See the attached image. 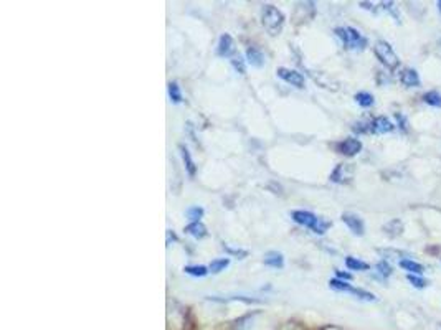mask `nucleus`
<instances>
[{
    "mask_svg": "<svg viewBox=\"0 0 441 330\" xmlns=\"http://www.w3.org/2000/svg\"><path fill=\"white\" fill-rule=\"evenodd\" d=\"M342 221H344L345 225H347V228L351 229L353 235L364 236L365 225H364V221H362L360 216L353 215V213H344V215H342Z\"/></svg>",
    "mask_w": 441,
    "mask_h": 330,
    "instance_id": "7",
    "label": "nucleus"
},
{
    "mask_svg": "<svg viewBox=\"0 0 441 330\" xmlns=\"http://www.w3.org/2000/svg\"><path fill=\"white\" fill-rule=\"evenodd\" d=\"M169 98H170V101L172 103H176V104H178V103H182V93H180V87H178V85L176 81L174 83H169Z\"/></svg>",
    "mask_w": 441,
    "mask_h": 330,
    "instance_id": "21",
    "label": "nucleus"
},
{
    "mask_svg": "<svg viewBox=\"0 0 441 330\" xmlns=\"http://www.w3.org/2000/svg\"><path fill=\"white\" fill-rule=\"evenodd\" d=\"M393 129H395V126L392 124V121L384 118V116L375 118L369 122V132H373V134H387V132H392Z\"/></svg>",
    "mask_w": 441,
    "mask_h": 330,
    "instance_id": "9",
    "label": "nucleus"
},
{
    "mask_svg": "<svg viewBox=\"0 0 441 330\" xmlns=\"http://www.w3.org/2000/svg\"><path fill=\"white\" fill-rule=\"evenodd\" d=\"M395 118H397L398 124H400V126H402L403 131H408V129H406V121H405V118H403L402 114H398V112H397V114H395Z\"/></svg>",
    "mask_w": 441,
    "mask_h": 330,
    "instance_id": "32",
    "label": "nucleus"
},
{
    "mask_svg": "<svg viewBox=\"0 0 441 330\" xmlns=\"http://www.w3.org/2000/svg\"><path fill=\"white\" fill-rule=\"evenodd\" d=\"M223 249H225L227 253L233 254V256H238L240 260H243V258H247V256H248V251H243V249H231L230 246H227V244H223Z\"/></svg>",
    "mask_w": 441,
    "mask_h": 330,
    "instance_id": "30",
    "label": "nucleus"
},
{
    "mask_svg": "<svg viewBox=\"0 0 441 330\" xmlns=\"http://www.w3.org/2000/svg\"><path fill=\"white\" fill-rule=\"evenodd\" d=\"M284 14L274 5H265L261 10V23L271 36L280 35L284 27Z\"/></svg>",
    "mask_w": 441,
    "mask_h": 330,
    "instance_id": "1",
    "label": "nucleus"
},
{
    "mask_svg": "<svg viewBox=\"0 0 441 330\" xmlns=\"http://www.w3.org/2000/svg\"><path fill=\"white\" fill-rule=\"evenodd\" d=\"M351 294H353V295H357L359 299H362V300H369V302H372V300H377V297H375V294H372V292H369V291H364V289H357V287H351Z\"/></svg>",
    "mask_w": 441,
    "mask_h": 330,
    "instance_id": "24",
    "label": "nucleus"
},
{
    "mask_svg": "<svg viewBox=\"0 0 441 330\" xmlns=\"http://www.w3.org/2000/svg\"><path fill=\"white\" fill-rule=\"evenodd\" d=\"M265 264L276 267V269H281V267L284 266V258H282V254L278 251H269V253H266V256H265Z\"/></svg>",
    "mask_w": 441,
    "mask_h": 330,
    "instance_id": "15",
    "label": "nucleus"
},
{
    "mask_svg": "<svg viewBox=\"0 0 441 330\" xmlns=\"http://www.w3.org/2000/svg\"><path fill=\"white\" fill-rule=\"evenodd\" d=\"M247 60L251 66H256V68H261L265 65V56L263 53L260 52L256 47H248L247 50Z\"/></svg>",
    "mask_w": 441,
    "mask_h": 330,
    "instance_id": "14",
    "label": "nucleus"
},
{
    "mask_svg": "<svg viewBox=\"0 0 441 330\" xmlns=\"http://www.w3.org/2000/svg\"><path fill=\"white\" fill-rule=\"evenodd\" d=\"M184 271L185 274L194 276V278H203V276L209 274V269L205 266H185Z\"/></svg>",
    "mask_w": 441,
    "mask_h": 330,
    "instance_id": "22",
    "label": "nucleus"
},
{
    "mask_svg": "<svg viewBox=\"0 0 441 330\" xmlns=\"http://www.w3.org/2000/svg\"><path fill=\"white\" fill-rule=\"evenodd\" d=\"M345 266H347L351 271H367V269H370V266L365 261H360V260L352 258V256L345 258Z\"/></svg>",
    "mask_w": 441,
    "mask_h": 330,
    "instance_id": "18",
    "label": "nucleus"
},
{
    "mask_svg": "<svg viewBox=\"0 0 441 330\" xmlns=\"http://www.w3.org/2000/svg\"><path fill=\"white\" fill-rule=\"evenodd\" d=\"M375 269L378 271V274H380L382 278H388V276L392 274V266H390L387 261H380L375 266Z\"/></svg>",
    "mask_w": 441,
    "mask_h": 330,
    "instance_id": "27",
    "label": "nucleus"
},
{
    "mask_svg": "<svg viewBox=\"0 0 441 330\" xmlns=\"http://www.w3.org/2000/svg\"><path fill=\"white\" fill-rule=\"evenodd\" d=\"M335 35L337 38H340V41L344 43L345 48L349 50H364L367 47V38L360 35V32H357L352 27H339L335 28Z\"/></svg>",
    "mask_w": 441,
    "mask_h": 330,
    "instance_id": "2",
    "label": "nucleus"
},
{
    "mask_svg": "<svg viewBox=\"0 0 441 330\" xmlns=\"http://www.w3.org/2000/svg\"><path fill=\"white\" fill-rule=\"evenodd\" d=\"M291 216H293V220L296 221V223H299V225H302V226H306V228H309V229H316V226H318V223H319V216H316L314 213H311V211H304V210H296V211H293L291 213Z\"/></svg>",
    "mask_w": 441,
    "mask_h": 330,
    "instance_id": "4",
    "label": "nucleus"
},
{
    "mask_svg": "<svg viewBox=\"0 0 441 330\" xmlns=\"http://www.w3.org/2000/svg\"><path fill=\"white\" fill-rule=\"evenodd\" d=\"M353 175V167L351 164H339L331 174V180L335 183H347L351 182Z\"/></svg>",
    "mask_w": 441,
    "mask_h": 330,
    "instance_id": "8",
    "label": "nucleus"
},
{
    "mask_svg": "<svg viewBox=\"0 0 441 330\" xmlns=\"http://www.w3.org/2000/svg\"><path fill=\"white\" fill-rule=\"evenodd\" d=\"M278 76H280L281 79H284L286 83H289L291 86H296V87H304V85H306V81H304V76H302L299 71H296V69H288V68H278Z\"/></svg>",
    "mask_w": 441,
    "mask_h": 330,
    "instance_id": "5",
    "label": "nucleus"
},
{
    "mask_svg": "<svg viewBox=\"0 0 441 330\" xmlns=\"http://www.w3.org/2000/svg\"><path fill=\"white\" fill-rule=\"evenodd\" d=\"M400 267H403L405 271H408L410 274H423V271H425V267H423L420 262L413 261V260H402L400 261Z\"/></svg>",
    "mask_w": 441,
    "mask_h": 330,
    "instance_id": "17",
    "label": "nucleus"
},
{
    "mask_svg": "<svg viewBox=\"0 0 441 330\" xmlns=\"http://www.w3.org/2000/svg\"><path fill=\"white\" fill-rule=\"evenodd\" d=\"M436 5H438V10L441 12V0H440V2H438V3H436Z\"/></svg>",
    "mask_w": 441,
    "mask_h": 330,
    "instance_id": "34",
    "label": "nucleus"
},
{
    "mask_svg": "<svg viewBox=\"0 0 441 330\" xmlns=\"http://www.w3.org/2000/svg\"><path fill=\"white\" fill-rule=\"evenodd\" d=\"M406 279H408L411 286L417 287V289H425V287L428 286V281H425L423 278H420L418 274H408L406 276Z\"/></svg>",
    "mask_w": 441,
    "mask_h": 330,
    "instance_id": "25",
    "label": "nucleus"
},
{
    "mask_svg": "<svg viewBox=\"0 0 441 330\" xmlns=\"http://www.w3.org/2000/svg\"><path fill=\"white\" fill-rule=\"evenodd\" d=\"M384 231L388 236L397 238V236H400L402 233H403V223H402L400 220H392V221H388V223H387L385 226H384Z\"/></svg>",
    "mask_w": 441,
    "mask_h": 330,
    "instance_id": "16",
    "label": "nucleus"
},
{
    "mask_svg": "<svg viewBox=\"0 0 441 330\" xmlns=\"http://www.w3.org/2000/svg\"><path fill=\"white\" fill-rule=\"evenodd\" d=\"M329 287L334 291H344V292H349L351 291V286H349L345 281H340V279H331L329 281Z\"/></svg>",
    "mask_w": 441,
    "mask_h": 330,
    "instance_id": "26",
    "label": "nucleus"
},
{
    "mask_svg": "<svg viewBox=\"0 0 441 330\" xmlns=\"http://www.w3.org/2000/svg\"><path fill=\"white\" fill-rule=\"evenodd\" d=\"M335 276H337V279H340V281H351L352 279L351 273H345V271H339V269H335Z\"/></svg>",
    "mask_w": 441,
    "mask_h": 330,
    "instance_id": "31",
    "label": "nucleus"
},
{
    "mask_svg": "<svg viewBox=\"0 0 441 330\" xmlns=\"http://www.w3.org/2000/svg\"><path fill=\"white\" fill-rule=\"evenodd\" d=\"M187 216H189L192 221H200V218L203 216V208L200 207H190L187 210Z\"/></svg>",
    "mask_w": 441,
    "mask_h": 330,
    "instance_id": "28",
    "label": "nucleus"
},
{
    "mask_svg": "<svg viewBox=\"0 0 441 330\" xmlns=\"http://www.w3.org/2000/svg\"><path fill=\"white\" fill-rule=\"evenodd\" d=\"M185 233H189L190 236L197 238V240H202V238H205L209 235V231H207V226L202 223V221H192L190 225H187L185 226Z\"/></svg>",
    "mask_w": 441,
    "mask_h": 330,
    "instance_id": "13",
    "label": "nucleus"
},
{
    "mask_svg": "<svg viewBox=\"0 0 441 330\" xmlns=\"http://www.w3.org/2000/svg\"><path fill=\"white\" fill-rule=\"evenodd\" d=\"M178 150H180L182 160H184V164H185L187 174H189L190 177H195V174H197V165H195V162H194L192 156H190L189 149H187L184 144H180V145H178Z\"/></svg>",
    "mask_w": 441,
    "mask_h": 330,
    "instance_id": "12",
    "label": "nucleus"
},
{
    "mask_svg": "<svg viewBox=\"0 0 441 330\" xmlns=\"http://www.w3.org/2000/svg\"><path fill=\"white\" fill-rule=\"evenodd\" d=\"M170 240H172V241H177V236L174 235V233L170 231V229H167V244H170Z\"/></svg>",
    "mask_w": 441,
    "mask_h": 330,
    "instance_id": "33",
    "label": "nucleus"
},
{
    "mask_svg": "<svg viewBox=\"0 0 441 330\" xmlns=\"http://www.w3.org/2000/svg\"><path fill=\"white\" fill-rule=\"evenodd\" d=\"M360 150H362V142L359 139H353V137H349V139H345L337 144V152L342 154V156H347V157L357 156Z\"/></svg>",
    "mask_w": 441,
    "mask_h": 330,
    "instance_id": "6",
    "label": "nucleus"
},
{
    "mask_svg": "<svg viewBox=\"0 0 441 330\" xmlns=\"http://www.w3.org/2000/svg\"><path fill=\"white\" fill-rule=\"evenodd\" d=\"M230 61H231V66L236 71H238L240 74H245V71H247V66H245V60H243V58L238 55V56H233Z\"/></svg>",
    "mask_w": 441,
    "mask_h": 330,
    "instance_id": "29",
    "label": "nucleus"
},
{
    "mask_svg": "<svg viewBox=\"0 0 441 330\" xmlns=\"http://www.w3.org/2000/svg\"><path fill=\"white\" fill-rule=\"evenodd\" d=\"M355 101L362 107H372L373 103H375V99H373V96L370 94V93H365V91H362V93H357L355 94Z\"/></svg>",
    "mask_w": 441,
    "mask_h": 330,
    "instance_id": "19",
    "label": "nucleus"
},
{
    "mask_svg": "<svg viewBox=\"0 0 441 330\" xmlns=\"http://www.w3.org/2000/svg\"><path fill=\"white\" fill-rule=\"evenodd\" d=\"M400 81L403 86L406 87H418L420 86V76L417 73V69L413 68H403L400 71Z\"/></svg>",
    "mask_w": 441,
    "mask_h": 330,
    "instance_id": "10",
    "label": "nucleus"
},
{
    "mask_svg": "<svg viewBox=\"0 0 441 330\" xmlns=\"http://www.w3.org/2000/svg\"><path fill=\"white\" fill-rule=\"evenodd\" d=\"M373 52H375V56L378 58L382 65L385 66L387 69H397L400 66V60H398L397 53L393 52L392 45L387 43L385 40H378L373 47Z\"/></svg>",
    "mask_w": 441,
    "mask_h": 330,
    "instance_id": "3",
    "label": "nucleus"
},
{
    "mask_svg": "<svg viewBox=\"0 0 441 330\" xmlns=\"http://www.w3.org/2000/svg\"><path fill=\"white\" fill-rule=\"evenodd\" d=\"M228 264H230V260H228V258H220V260H215V261L210 262L209 269L213 274H218V273H222V271L227 269Z\"/></svg>",
    "mask_w": 441,
    "mask_h": 330,
    "instance_id": "20",
    "label": "nucleus"
},
{
    "mask_svg": "<svg viewBox=\"0 0 441 330\" xmlns=\"http://www.w3.org/2000/svg\"><path fill=\"white\" fill-rule=\"evenodd\" d=\"M235 52V45H233V38L228 33H223L218 40L217 53L218 56H231V53Z\"/></svg>",
    "mask_w": 441,
    "mask_h": 330,
    "instance_id": "11",
    "label": "nucleus"
},
{
    "mask_svg": "<svg viewBox=\"0 0 441 330\" xmlns=\"http://www.w3.org/2000/svg\"><path fill=\"white\" fill-rule=\"evenodd\" d=\"M423 101L433 107H441V94L436 93V91H430V93H425Z\"/></svg>",
    "mask_w": 441,
    "mask_h": 330,
    "instance_id": "23",
    "label": "nucleus"
}]
</instances>
